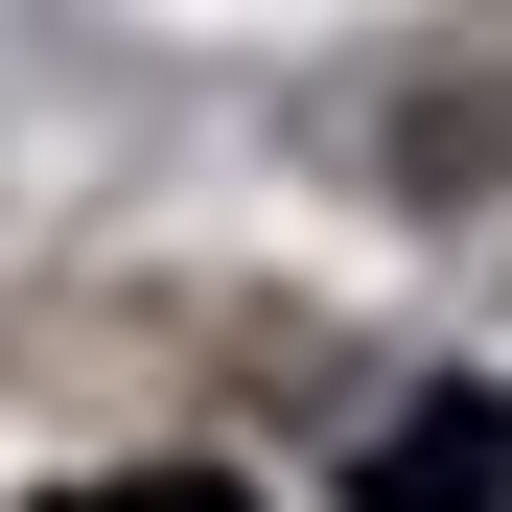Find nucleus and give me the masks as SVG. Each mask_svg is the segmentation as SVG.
<instances>
[{
    "mask_svg": "<svg viewBox=\"0 0 512 512\" xmlns=\"http://www.w3.org/2000/svg\"><path fill=\"white\" fill-rule=\"evenodd\" d=\"M489 443H512V419H489V373H443V396H419L396 443L350 466V512H489Z\"/></svg>",
    "mask_w": 512,
    "mask_h": 512,
    "instance_id": "f257e3e1",
    "label": "nucleus"
},
{
    "mask_svg": "<svg viewBox=\"0 0 512 512\" xmlns=\"http://www.w3.org/2000/svg\"><path fill=\"white\" fill-rule=\"evenodd\" d=\"M47 512H256L233 466H94V489H47Z\"/></svg>",
    "mask_w": 512,
    "mask_h": 512,
    "instance_id": "f03ea898",
    "label": "nucleus"
}]
</instances>
